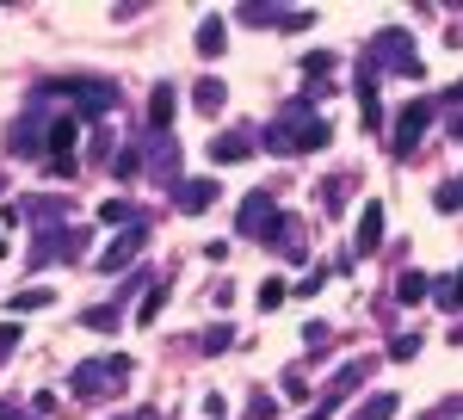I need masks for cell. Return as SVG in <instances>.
Returning <instances> with one entry per match:
<instances>
[{
	"mask_svg": "<svg viewBox=\"0 0 463 420\" xmlns=\"http://www.w3.org/2000/svg\"><path fill=\"white\" fill-rule=\"evenodd\" d=\"M327 142H334L327 118H316V105L297 93V100H290L272 124H266L260 148H266V155H316V148H327Z\"/></svg>",
	"mask_w": 463,
	"mask_h": 420,
	"instance_id": "1",
	"label": "cell"
},
{
	"mask_svg": "<svg viewBox=\"0 0 463 420\" xmlns=\"http://www.w3.org/2000/svg\"><path fill=\"white\" fill-rule=\"evenodd\" d=\"M50 100H56V93H50V87H37L32 105H25V111L13 118V130H6V148H13L19 161H32V155L50 148V124H56V118H50Z\"/></svg>",
	"mask_w": 463,
	"mask_h": 420,
	"instance_id": "2",
	"label": "cell"
},
{
	"mask_svg": "<svg viewBox=\"0 0 463 420\" xmlns=\"http://www.w3.org/2000/svg\"><path fill=\"white\" fill-rule=\"evenodd\" d=\"M377 69L420 81V50H414V37L395 32V25H390V32H377V37H371V50H364V74H377Z\"/></svg>",
	"mask_w": 463,
	"mask_h": 420,
	"instance_id": "3",
	"label": "cell"
},
{
	"mask_svg": "<svg viewBox=\"0 0 463 420\" xmlns=\"http://www.w3.org/2000/svg\"><path fill=\"white\" fill-rule=\"evenodd\" d=\"M118 377H130V358H124V352H106V358H80V365L69 371V384H74V396H80V402L106 396Z\"/></svg>",
	"mask_w": 463,
	"mask_h": 420,
	"instance_id": "4",
	"label": "cell"
},
{
	"mask_svg": "<svg viewBox=\"0 0 463 420\" xmlns=\"http://www.w3.org/2000/svg\"><path fill=\"white\" fill-rule=\"evenodd\" d=\"M50 93H62L80 118H106L111 105H118V87L111 81H50Z\"/></svg>",
	"mask_w": 463,
	"mask_h": 420,
	"instance_id": "5",
	"label": "cell"
},
{
	"mask_svg": "<svg viewBox=\"0 0 463 420\" xmlns=\"http://www.w3.org/2000/svg\"><path fill=\"white\" fill-rule=\"evenodd\" d=\"M432 111H439L432 100H408L402 111H395V124H390V148L395 155H414V148H420V137L432 130Z\"/></svg>",
	"mask_w": 463,
	"mask_h": 420,
	"instance_id": "6",
	"label": "cell"
},
{
	"mask_svg": "<svg viewBox=\"0 0 463 420\" xmlns=\"http://www.w3.org/2000/svg\"><path fill=\"white\" fill-rule=\"evenodd\" d=\"M32 266H50V260H87V229H69V223H56V229H43V242H32L25 253Z\"/></svg>",
	"mask_w": 463,
	"mask_h": 420,
	"instance_id": "7",
	"label": "cell"
},
{
	"mask_svg": "<svg viewBox=\"0 0 463 420\" xmlns=\"http://www.w3.org/2000/svg\"><path fill=\"white\" fill-rule=\"evenodd\" d=\"M371 365H377V358H346V365H340V377L327 384V396H321V402H316V408H309L303 420H327V415H334V408H340V402H346L358 384H364V377H371Z\"/></svg>",
	"mask_w": 463,
	"mask_h": 420,
	"instance_id": "8",
	"label": "cell"
},
{
	"mask_svg": "<svg viewBox=\"0 0 463 420\" xmlns=\"http://www.w3.org/2000/svg\"><path fill=\"white\" fill-rule=\"evenodd\" d=\"M272 223H279V198H272V192H248V198H241V216H235V235H260V242H266Z\"/></svg>",
	"mask_w": 463,
	"mask_h": 420,
	"instance_id": "9",
	"label": "cell"
},
{
	"mask_svg": "<svg viewBox=\"0 0 463 420\" xmlns=\"http://www.w3.org/2000/svg\"><path fill=\"white\" fill-rule=\"evenodd\" d=\"M143 247H148V223H130V229H124V235H118L106 253H99V272H124V266H130Z\"/></svg>",
	"mask_w": 463,
	"mask_h": 420,
	"instance_id": "10",
	"label": "cell"
},
{
	"mask_svg": "<svg viewBox=\"0 0 463 420\" xmlns=\"http://www.w3.org/2000/svg\"><path fill=\"white\" fill-rule=\"evenodd\" d=\"M69 198L62 192H37V198H13L6 205V223H43V216H62Z\"/></svg>",
	"mask_w": 463,
	"mask_h": 420,
	"instance_id": "11",
	"label": "cell"
},
{
	"mask_svg": "<svg viewBox=\"0 0 463 420\" xmlns=\"http://www.w3.org/2000/svg\"><path fill=\"white\" fill-rule=\"evenodd\" d=\"M260 137L253 130H229V137H211V161L216 167H235V161H253Z\"/></svg>",
	"mask_w": 463,
	"mask_h": 420,
	"instance_id": "12",
	"label": "cell"
},
{
	"mask_svg": "<svg viewBox=\"0 0 463 420\" xmlns=\"http://www.w3.org/2000/svg\"><path fill=\"white\" fill-rule=\"evenodd\" d=\"M174 205L185 210V216L211 210V205H216V179H179V186H174Z\"/></svg>",
	"mask_w": 463,
	"mask_h": 420,
	"instance_id": "13",
	"label": "cell"
},
{
	"mask_svg": "<svg viewBox=\"0 0 463 420\" xmlns=\"http://www.w3.org/2000/svg\"><path fill=\"white\" fill-rule=\"evenodd\" d=\"M174 111H179V93L161 81L155 100H148V130H155V137H174Z\"/></svg>",
	"mask_w": 463,
	"mask_h": 420,
	"instance_id": "14",
	"label": "cell"
},
{
	"mask_svg": "<svg viewBox=\"0 0 463 420\" xmlns=\"http://www.w3.org/2000/svg\"><path fill=\"white\" fill-rule=\"evenodd\" d=\"M358 253H377L383 247V205H364V216H358V235H353Z\"/></svg>",
	"mask_w": 463,
	"mask_h": 420,
	"instance_id": "15",
	"label": "cell"
},
{
	"mask_svg": "<svg viewBox=\"0 0 463 420\" xmlns=\"http://www.w3.org/2000/svg\"><path fill=\"white\" fill-rule=\"evenodd\" d=\"M272 247H279L285 260H303V253H309V247H303V223H297V216H279V223H272Z\"/></svg>",
	"mask_w": 463,
	"mask_h": 420,
	"instance_id": "16",
	"label": "cell"
},
{
	"mask_svg": "<svg viewBox=\"0 0 463 420\" xmlns=\"http://www.w3.org/2000/svg\"><path fill=\"white\" fill-rule=\"evenodd\" d=\"M241 19H253V25H279V32H303V25H309V13H279V6H241Z\"/></svg>",
	"mask_w": 463,
	"mask_h": 420,
	"instance_id": "17",
	"label": "cell"
},
{
	"mask_svg": "<svg viewBox=\"0 0 463 420\" xmlns=\"http://www.w3.org/2000/svg\"><path fill=\"white\" fill-rule=\"evenodd\" d=\"M358 118H364V130H383V100H377L371 74H358Z\"/></svg>",
	"mask_w": 463,
	"mask_h": 420,
	"instance_id": "18",
	"label": "cell"
},
{
	"mask_svg": "<svg viewBox=\"0 0 463 420\" xmlns=\"http://www.w3.org/2000/svg\"><path fill=\"white\" fill-rule=\"evenodd\" d=\"M50 303H56V291H50V284H32V291H13V297H6V310H13V315L50 310Z\"/></svg>",
	"mask_w": 463,
	"mask_h": 420,
	"instance_id": "19",
	"label": "cell"
},
{
	"mask_svg": "<svg viewBox=\"0 0 463 420\" xmlns=\"http://www.w3.org/2000/svg\"><path fill=\"white\" fill-rule=\"evenodd\" d=\"M192 105H198L204 118H216V111L229 105V87H222V81H198V93H192Z\"/></svg>",
	"mask_w": 463,
	"mask_h": 420,
	"instance_id": "20",
	"label": "cell"
},
{
	"mask_svg": "<svg viewBox=\"0 0 463 420\" xmlns=\"http://www.w3.org/2000/svg\"><path fill=\"white\" fill-rule=\"evenodd\" d=\"M395 297H402V303H427L432 279H427V272H402V279H395Z\"/></svg>",
	"mask_w": 463,
	"mask_h": 420,
	"instance_id": "21",
	"label": "cell"
},
{
	"mask_svg": "<svg viewBox=\"0 0 463 420\" xmlns=\"http://www.w3.org/2000/svg\"><path fill=\"white\" fill-rule=\"evenodd\" d=\"M395 408H402V402H395L390 389H377L371 402H358V415H353V420H395Z\"/></svg>",
	"mask_w": 463,
	"mask_h": 420,
	"instance_id": "22",
	"label": "cell"
},
{
	"mask_svg": "<svg viewBox=\"0 0 463 420\" xmlns=\"http://www.w3.org/2000/svg\"><path fill=\"white\" fill-rule=\"evenodd\" d=\"M222 43H229V32H222V19H204V25H198V56H222Z\"/></svg>",
	"mask_w": 463,
	"mask_h": 420,
	"instance_id": "23",
	"label": "cell"
},
{
	"mask_svg": "<svg viewBox=\"0 0 463 420\" xmlns=\"http://www.w3.org/2000/svg\"><path fill=\"white\" fill-rule=\"evenodd\" d=\"M432 210H445V216H458V210H463V174L445 179V186L432 192Z\"/></svg>",
	"mask_w": 463,
	"mask_h": 420,
	"instance_id": "24",
	"label": "cell"
},
{
	"mask_svg": "<svg viewBox=\"0 0 463 420\" xmlns=\"http://www.w3.org/2000/svg\"><path fill=\"white\" fill-rule=\"evenodd\" d=\"M99 223H124V229H130V223H143V216H137L130 198H106V205H99Z\"/></svg>",
	"mask_w": 463,
	"mask_h": 420,
	"instance_id": "25",
	"label": "cell"
},
{
	"mask_svg": "<svg viewBox=\"0 0 463 420\" xmlns=\"http://www.w3.org/2000/svg\"><path fill=\"white\" fill-rule=\"evenodd\" d=\"M346 186H353L346 174H334L327 186H321V210H327V216H334V210H346Z\"/></svg>",
	"mask_w": 463,
	"mask_h": 420,
	"instance_id": "26",
	"label": "cell"
},
{
	"mask_svg": "<svg viewBox=\"0 0 463 420\" xmlns=\"http://www.w3.org/2000/svg\"><path fill=\"white\" fill-rule=\"evenodd\" d=\"M161 303H167V284H148V291H143V303H137V321L148 328V321L161 315Z\"/></svg>",
	"mask_w": 463,
	"mask_h": 420,
	"instance_id": "27",
	"label": "cell"
},
{
	"mask_svg": "<svg viewBox=\"0 0 463 420\" xmlns=\"http://www.w3.org/2000/svg\"><path fill=\"white\" fill-rule=\"evenodd\" d=\"M111 174L137 179V174H143V148H118V155H111Z\"/></svg>",
	"mask_w": 463,
	"mask_h": 420,
	"instance_id": "28",
	"label": "cell"
},
{
	"mask_svg": "<svg viewBox=\"0 0 463 420\" xmlns=\"http://www.w3.org/2000/svg\"><path fill=\"white\" fill-rule=\"evenodd\" d=\"M445 310H463V272H451V279H439V291H432Z\"/></svg>",
	"mask_w": 463,
	"mask_h": 420,
	"instance_id": "29",
	"label": "cell"
},
{
	"mask_svg": "<svg viewBox=\"0 0 463 420\" xmlns=\"http://www.w3.org/2000/svg\"><path fill=\"white\" fill-rule=\"evenodd\" d=\"M285 297H290V284H285V279H266V284H260V310H266V315L279 310Z\"/></svg>",
	"mask_w": 463,
	"mask_h": 420,
	"instance_id": "30",
	"label": "cell"
},
{
	"mask_svg": "<svg viewBox=\"0 0 463 420\" xmlns=\"http://www.w3.org/2000/svg\"><path fill=\"white\" fill-rule=\"evenodd\" d=\"M235 347V328H229V321H216L211 334H204V352H229Z\"/></svg>",
	"mask_w": 463,
	"mask_h": 420,
	"instance_id": "31",
	"label": "cell"
},
{
	"mask_svg": "<svg viewBox=\"0 0 463 420\" xmlns=\"http://www.w3.org/2000/svg\"><path fill=\"white\" fill-rule=\"evenodd\" d=\"M19 334H25V328H19V315H13V321H0V365L13 358V347H19Z\"/></svg>",
	"mask_w": 463,
	"mask_h": 420,
	"instance_id": "32",
	"label": "cell"
},
{
	"mask_svg": "<svg viewBox=\"0 0 463 420\" xmlns=\"http://www.w3.org/2000/svg\"><path fill=\"white\" fill-rule=\"evenodd\" d=\"M327 69H334V56H327V50H309V56H303V74H309V81H321Z\"/></svg>",
	"mask_w": 463,
	"mask_h": 420,
	"instance_id": "33",
	"label": "cell"
},
{
	"mask_svg": "<svg viewBox=\"0 0 463 420\" xmlns=\"http://www.w3.org/2000/svg\"><path fill=\"white\" fill-rule=\"evenodd\" d=\"M303 340H309V352H321L327 340H334V328H327V321H309V328H303Z\"/></svg>",
	"mask_w": 463,
	"mask_h": 420,
	"instance_id": "34",
	"label": "cell"
},
{
	"mask_svg": "<svg viewBox=\"0 0 463 420\" xmlns=\"http://www.w3.org/2000/svg\"><path fill=\"white\" fill-rule=\"evenodd\" d=\"M272 415H279V402H272V396L260 389V396H253V402H248V420H272Z\"/></svg>",
	"mask_w": 463,
	"mask_h": 420,
	"instance_id": "35",
	"label": "cell"
},
{
	"mask_svg": "<svg viewBox=\"0 0 463 420\" xmlns=\"http://www.w3.org/2000/svg\"><path fill=\"white\" fill-rule=\"evenodd\" d=\"M420 352V334H395L390 340V358H414Z\"/></svg>",
	"mask_w": 463,
	"mask_h": 420,
	"instance_id": "36",
	"label": "cell"
},
{
	"mask_svg": "<svg viewBox=\"0 0 463 420\" xmlns=\"http://www.w3.org/2000/svg\"><path fill=\"white\" fill-rule=\"evenodd\" d=\"M118 315H124V310H118V303H111V310H87V328H111Z\"/></svg>",
	"mask_w": 463,
	"mask_h": 420,
	"instance_id": "37",
	"label": "cell"
},
{
	"mask_svg": "<svg viewBox=\"0 0 463 420\" xmlns=\"http://www.w3.org/2000/svg\"><path fill=\"white\" fill-rule=\"evenodd\" d=\"M0 420H37L32 408H19V402H6V396H0Z\"/></svg>",
	"mask_w": 463,
	"mask_h": 420,
	"instance_id": "38",
	"label": "cell"
},
{
	"mask_svg": "<svg viewBox=\"0 0 463 420\" xmlns=\"http://www.w3.org/2000/svg\"><path fill=\"white\" fill-rule=\"evenodd\" d=\"M451 137H458V142H463V118H458V124H451Z\"/></svg>",
	"mask_w": 463,
	"mask_h": 420,
	"instance_id": "39",
	"label": "cell"
},
{
	"mask_svg": "<svg viewBox=\"0 0 463 420\" xmlns=\"http://www.w3.org/2000/svg\"><path fill=\"white\" fill-rule=\"evenodd\" d=\"M137 420H161V415H155V408H148V415H137Z\"/></svg>",
	"mask_w": 463,
	"mask_h": 420,
	"instance_id": "40",
	"label": "cell"
},
{
	"mask_svg": "<svg viewBox=\"0 0 463 420\" xmlns=\"http://www.w3.org/2000/svg\"><path fill=\"white\" fill-rule=\"evenodd\" d=\"M0 253H6V235H0Z\"/></svg>",
	"mask_w": 463,
	"mask_h": 420,
	"instance_id": "41",
	"label": "cell"
}]
</instances>
